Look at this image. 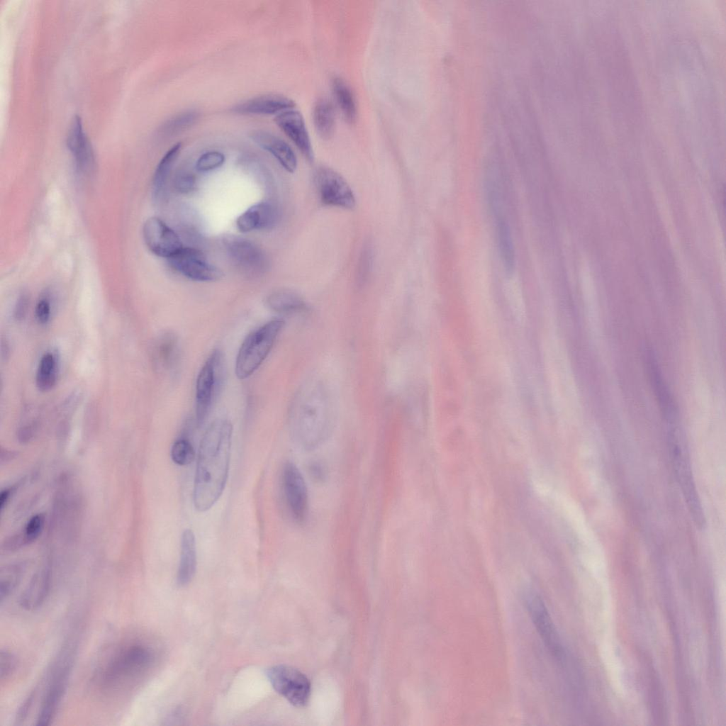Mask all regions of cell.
<instances>
[{
	"mask_svg": "<svg viewBox=\"0 0 726 726\" xmlns=\"http://www.w3.org/2000/svg\"><path fill=\"white\" fill-rule=\"evenodd\" d=\"M278 218V210L274 203L261 201L240 215L236 220V226L241 233L270 229L275 225Z\"/></svg>",
	"mask_w": 726,
	"mask_h": 726,
	"instance_id": "17",
	"label": "cell"
},
{
	"mask_svg": "<svg viewBox=\"0 0 726 726\" xmlns=\"http://www.w3.org/2000/svg\"><path fill=\"white\" fill-rule=\"evenodd\" d=\"M57 359L52 352L41 357L35 377L37 387L40 391H48L55 384L57 376Z\"/></svg>",
	"mask_w": 726,
	"mask_h": 726,
	"instance_id": "28",
	"label": "cell"
},
{
	"mask_svg": "<svg viewBox=\"0 0 726 726\" xmlns=\"http://www.w3.org/2000/svg\"><path fill=\"white\" fill-rule=\"evenodd\" d=\"M374 250L370 243L366 244L362 248L357 269V279L361 284L366 281L373 266Z\"/></svg>",
	"mask_w": 726,
	"mask_h": 726,
	"instance_id": "32",
	"label": "cell"
},
{
	"mask_svg": "<svg viewBox=\"0 0 726 726\" xmlns=\"http://www.w3.org/2000/svg\"><path fill=\"white\" fill-rule=\"evenodd\" d=\"M168 261L175 270L194 281H216L223 274L219 268L207 260L200 250L195 248L183 247Z\"/></svg>",
	"mask_w": 726,
	"mask_h": 726,
	"instance_id": "12",
	"label": "cell"
},
{
	"mask_svg": "<svg viewBox=\"0 0 726 726\" xmlns=\"http://www.w3.org/2000/svg\"><path fill=\"white\" fill-rule=\"evenodd\" d=\"M152 660V652L147 646L138 643L124 646L105 666L100 681L105 687H113L140 674L150 666Z\"/></svg>",
	"mask_w": 726,
	"mask_h": 726,
	"instance_id": "4",
	"label": "cell"
},
{
	"mask_svg": "<svg viewBox=\"0 0 726 726\" xmlns=\"http://www.w3.org/2000/svg\"><path fill=\"white\" fill-rule=\"evenodd\" d=\"M648 359L649 376L652 385L659 402L663 413L668 417L673 412V403L664 382L662 380L659 368L654 359L649 356Z\"/></svg>",
	"mask_w": 726,
	"mask_h": 726,
	"instance_id": "29",
	"label": "cell"
},
{
	"mask_svg": "<svg viewBox=\"0 0 726 726\" xmlns=\"http://www.w3.org/2000/svg\"><path fill=\"white\" fill-rule=\"evenodd\" d=\"M19 573L16 570H11L5 574H1L0 581V600L1 602L7 598L15 589L18 580Z\"/></svg>",
	"mask_w": 726,
	"mask_h": 726,
	"instance_id": "34",
	"label": "cell"
},
{
	"mask_svg": "<svg viewBox=\"0 0 726 726\" xmlns=\"http://www.w3.org/2000/svg\"><path fill=\"white\" fill-rule=\"evenodd\" d=\"M50 580L48 574L41 577H34L19 598V605L26 610H34L40 608L48 596Z\"/></svg>",
	"mask_w": 726,
	"mask_h": 726,
	"instance_id": "24",
	"label": "cell"
},
{
	"mask_svg": "<svg viewBox=\"0 0 726 726\" xmlns=\"http://www.w3.org/2000/svg\"><path fill=\"white\" fill-rule=\"evenodd\" d=\"M670 451L676 476L689 513L696 525L703 529L705 525V518L693 478L688 456L674 435L670 439Z\"/></svg>",
	"mask_w": 726,
	"mask_h": 726,
	"instance_id": "5",
	"label": "cell"
},
{
	"mask_svg": "<svg viewBox=\"0 0 726 726\" xmlns=\"http://www.w3.org/2000/svg\"><path fill=\"white\" fill-rule=\"evenodd\" d=\"M336 417L333 393L321 378L307 380L298 391L291 412L293 435L304 449H314L331 435Z\"/></svg>",
	"mask_w": 726,
	"mask_h": 726,
	"instance_id": "2",
	"label": "cell"
},
{
	"mask_svg": "<svg viewBox=\"0 0 726 726\" xmlns=\"http://www.w3.org/2000/svg\"><path fill=\"white\" fill-rule=\"evenodd\" d=\"M9 490H5V491L1 492V496H0V507H1V509L4 508V505L6 503V502H7V501L9 499Z\"/></svg>",
	"mask_w": 726,
	"mask_h": 726,
	"instance_id": "41",
	"label": "cell"
},
{
	"mask_svg": "<svg viewBox=\"0 0 726 726\" xmlns=\"http://www.w3.org/2000/svg\"><path fill=\"white\" fill-rule=\"evenodd\" d=\"M66 143L77 171L84 175L90 174L94 167V155L79 116H77L72 120Z\"/></svg>",
	"mask_w": 726,
	"mask_h": 726,
	"instance_id": "14",
	"label": "cell"
},
{
	"mask_svg": "<svg viewBox=\"0 0 726 726\" xmlns=\"http://www.w3.org/2000/svg\"><path fill=\"white\" fill-rule=\"evenodd\" d=\"M274 121L303 156L312 162L314 158L313 147L301 113L294 109L286 110L277 114Z\"/></svg>",
	"mask_w": 726,
	"mask_h": 726,
	"instance_id": "15",
	"label": "cell"
},
{
	"mask_svg": "<svg viewBox=\"0 0 726 726\" xmlns=\"http://www.w3.org/2000/svg\"><path fill=\"white\" fill-rule=\"evenodd\" d=\"M197 564L196 540L190 529L183 531L181 537L180 559L177 575L179 585H187L194 576Z\"/></svg>",
	"mask_w": 726,
	"mask_h": 726,
	"instance_id": "21",
	"label": "cell"
},
{
	"mask_svg": "<svg viewBox=\"0 0 726 726\" xmlns=\"http://www.w3.org/2000/svg\"><path fill=\"white\" fill-rule=\"evenodd\" d=\"M27 296L25 295H23L19 298L14 312L15 315L17 318H21L23 316L24 313H26V310L27 308Z\"/></svg>",
	"mask_w": 726,
	"mask_h": 726,
	"instance_id": "40",
	"label": "cell"
},
{
	"mask_svg": "<svg viewBox=\"0 0 726 726\" xmlns=\"http://www.w3.org/2000/svg\"><path fill=\"white\" fill-rule=\"evenodd\" d=\"M525 603L531 620L545 647L554 659L562 661L564 657L563 647L542 598L537 592L528 591L525 596Z\"/></svg>",
	"mask_w": 726,
	"mask_h": 726,
	"instance_id": "9",
	"label": "cell"
},
{
	"mask_svg": "<svg viewBox=\"0 0 726 726\" xmlns=\"http://www.w3.org/2000/svg\"><path fill=\"white\" fill-rule=\"evenodd\" d=\"M224 162L225 156L222 152L208 151L199 157L196 163V168L199 172H207L220 167Z\"/></svg>",
	"mask_w": 726,
	"mask_h": 726,
	"instance_id": "33",
	"label": "cell"
},
{
	"mask_svg": "<svg viewBox=\"0 0 726 726\" xmlns=\"http://www.w3.org/2000/svg\"><path fill=\"white\" fill-rule=\"evenodd\" d=\"M222 356L214 350L201 369L196 384V420L199 426L206 418L220 380Z\"/></svg>",
	"mask_w": 726,
	"mask_h": 726,
	"instance_id": "8",
	"label": "cell"
},
{
	"mask_svg": "<svg viewBox=\"0 0 726 726\" xmlns=\"http://www.w3.org/2000/svg\"><path fill=\"white\" fill-rule=\"evenodd\" d=\"M223 242L230 258L245 273L257 275L267 270V258L262 249L252 240L228 235L224 236Z\"/></svg>",
	"mask_w": 726,
	"mask_h": 726,
	"instance_id": "10",
	"label": "cell"
},
{
	"mask_svg": "<svg viewBox=\"0 0 726 726\" xmlns=\"http://www.w3.org/2000/svg\"><path fill=\"white\" fill-rule=\"evenodd\" d=\"M267 306L274 311L281 313H296L308 311V305L298 294L288 291H277L267 298Z\"/></svg>",
	"mask_w": 726,
	"mask_h": 726,
	"instance_id": "25",
	"label": "cell"
},
{
	"mask_svg": "<svg viewBox=\"0 0 726 726\" xmlns=\"http://www.w3.org/2000/svg\"><path fill=\"white\" fill-rule=\"evenodd\" d=\"M51 315V303L48 296L40 298L35 307V315L39 323H47Z\"/></svg>",
	"mask_w": 726,
	"mask_h": 726,
	"instance_id": "38",
	"label": "cell"
},
{
	"mask_svg": "<svg viewBox=\"0 0 726 726\" xmlns=\"http://www.w3.org/2000/svg\"><path fill=\"white\" fill-rule=\"evenodd\" d=\"M332 86L335 100L345 118L347 122L352 123L356 120L357 109L356 100L351 88L340 77H335L333 79Z\"/></svg>",
	"mask_w": 726,
	"mask_h": 726,
	"instance_id": "27",
	"label": "cell"
},
{
	"mask_svg": "<svg viewBox=\"0 0 726 726\" xmlns=\"http://www.w3.org/2000/svg\"><path fill=\"white\" fill-rule=\"evenodd\" d=\"M282 319H273L250 333L238 351L235 373L239 379L251 376L262 364L283 329Z\"/></svg>",
	"mask_w": 726,
	"mask_h": 726,
	"instance_id": "3",
	"label": "cell"
},
{
	"mask_svg": "<svg viewBox=\"0 0 726 726\" xmlns=\"http://www.w3.org/2000/svg\"><path fill=\"white\" fill-rule=\"evenodd\" d=\"M198 117L199 113L196 111L181 113L167 121L161 128V133L167 135L179 133L192 125Z\"/></svg>",
	"mask_w": 726,
	"mask_h": 726,
	"instance_id": "30",
	"label": "cell"
},
{
	"mask_svg": "<svg viewBox=\"0 0 726 726\" xmlns=\"http://www.w3.org/2000/svg\"><path fill=\"white\" fill-rule=\"evenodd\" d=\"M313 116L318 135L323 139H330L335 127V110L331 101L326 98L319 99L314 106Z\"/></svg>",
	"mask_w": 726,
	"mask_h": 726,
	"instance_id": "26",
	"label": "cell"
},
{
	"mask_svg": "<svg viewBox=\"0 0 726 726\" xmlns=\"http://www.w3.org/2000/svg\"><path fill=\"white\" fill-rule=\"evenodd\" d=\"M267 676L273 688L292 705L302 707L307 704L311 684L302 672L291 666L278 665L268 669Z\"/></svg>",
	"mask_w": 726,
	"mask_h": 726,
	"instance_id": "6",
	"label": "cell"
},
{
	"mask_svg": "<svg viewBox=\"0 0 726 726\" xmlns=\"http://www.w3.org/2000/svg\"><path fill=\"white\" fill-rule=\"evenodd\" d=\"M170 455L172 460L176 464L186 466L194 460L196 453L189 440L182 437L174 442Z\"/></svg>",
	"mask_w": 726,
	"mask_h": 726,
	"instance_id": "31",
	"label": "cell"
},
{
	"mask_svg": "<svg viewBox=\"0 0 726 726\" xmlns=\"http://www.w3.org/2000/svg\"><path fill=\"white\" fill-rule=\"evenodd\" d=\"M250 138L257 145L271 153L287 172L293 173L296 171V155L284 140L264 130H255Z\"/></svg>",
	"mask_w": 726,
	"mask_h": 726,
	"instance_id": "19",
	"label": "cell"
},
{
	"mask_svg": "<svg viewBox=\"0 0 726 726\" xmlns=\"http://www.w3.org/2000/svg\"><path fill=\"white\" fill-rule=\"evenodd\" d=\"M296 106L291 99L275 94L258 96L239 104L232 108L240 114L269 115L292 109Z\"/></svg>",
	"mask_w": 726,
	"mask_h": 726,
	"instance_id": "18",
	"label": "cell"
},
{
	"mask_svg": "<svg viewBox=\"0 0 726 726\" xmlns=\"http://www.w3.org/2000/svg\"><path fill=\"white\" fill-rule=\"evenodd\" d=\"M182 147V143L172 145L157 166L152 179V196L155 201H160L164 197L168 179Z\"/></svg>",
	"mask_w": 726,
	"mask_h": 726,
	"instance_id": "22",
	"label": "cell"
},
{
	"mask_svg": "<svg viewBox=\"0 0 726 726\" xmlns=\"http://www.w3.org/2000/svg\"><path fill=\"white\" fill-rule=\"evenodd\" d=\"M496 230L499 253L507 275H512L515 267V254L510 230L505 218L496 217Z\"/></svg>",
	"mask_w": 726,
	"mask_h": 726,
	"instance_id": "23",
	"label": "cell"
},
{
	"mask_svg": "<svg viewBox=\"0 0 726 726\" xmlns=\"http://www.w3.org/2000/svg\"><path fill=\"white\" fill-rule=\"evenodd\" d=\"M34 698L35 692L33 691L25 699V700L23 701V703H22V705H21L18 710L16 715L17 722H23L26 718L28 713H29V710L33 705Z\"/></svg>",
	"mask_w": 726,
	"mask_h": 726,
	"instance_id": "39",
	"label": "cell"
},
{
	"mask_svg": "<svg viewBox=\"0 0 726 726\" xmlns=\"http://www.w3.org/2000/svg\"><path fill=\"white\" fill-rule=\"evenodd\" d=\"M16 659L14 654L8 649H2L0 652V678H8L15 670Z\"/></svg>",
	"mask_w": 726,
	"mask_h": 726,
	"instance_id": "35",
	"label": "cell"
},
{
	"mask_svg": "<svg viewBox=\"0 0 726 726\" xmlns=\"http://www.w3.org/2000/svg\"><path fill=\"white\" fill-rule=\"evenodd\" d=\"M233 425L216 419L203 434L198 452L193 503L199 512L211 509L221 496L228 477Z\"/></svg>",
	"mask_w": 726,
	"mask_h": 726,
	"instance_id": "1",
	"label": "cell"
},
{
	"mask_svg": "<svg viewBox=\"0 0 726 726\" xmlns=\"http://www.w3.org/2000/svg\"><path fill=\"white\" fill-rule=\"evenodd\" d=\"M281 484L290 514L296 522H303L308 510V489L301 472L294 463L287 462L284 464Z\"/></svg>",
	"mask_w": 726,
	"mask_h": 726,
	"instance_id": "11",
	"label": "cell"
},
{
	"mask_svg": "<svg viewBox=\"0 0 726 726\" xmlns=\"http://www.w3.org/2000/svg\"><path fill=\"white\" fill-rule=\"evenodd\" d=\"M315 184L320 201L326 206L352 209L356 199L345 178L335 170L320 167L315 172Z\"/></svg>",
	"mask_w": 726,
	"mask_h": 726,
	"instance_id": "7",
	"label": "cell"
},
{
	"mask_svg": "<svg viewBox=\"0 0 726 726\" xmlns=\"http://www.w3.org/2000/svg\"><path fill=\"white\" fill-rule=\"evenodd\" d=\"M174 186L181 193H189L195 189V178L189 172H180L174 178Z\"/></svg>",
	"mask_w": 726,
	"mask_h": 726,
	"instance_id": "37",
	"label": "cell"
},
{
	"mask_svg": "<svg viewBox=\"0 0 726 726\" xmlns=\"http://www.w3.org/2000/svg\"><path fill=\"white\" fill-rule=\"evenodd\" d=\"M69 670L70 666L67 663L53 676L39 710L37 725H48L54 719L66 689Z\"/></svg>",
	"mask_w": 726,
	"mask_h": 726,
	"instance_id": "16",
	"label": "cell"
},
{
	"mask_svg": "<svg viewBox=\"0 0 726 726\" xmlns=\"http://www.w3.org/2000/svg\"><path fill=\"white\" fill-rule=\"evenodd\" d=\"M44 524V517L41 514L33 516L28 522L25 529L24 540L26 542H31L36 540L40 535Z\"/></svg>",
	"mask_w": 726,
	"mask_h": 726,
	"instance_id": "36",
	"label": "cell"
},
{
	"mask_svg": "<svg viewBox=\"0 0 726 726\" xmlns=\"http://www.w3.org/2000/svg\"><path fill=\"white\" fill-rule=\"evenodd\" d=\"M179 354L177 335L171 332L162 333L152 346L151 358L155 369L160 372L172 370L177 363Z\"/></svg>",
	"mask_w": 726,
	"mask_h": 726,
	"instance_id": "20",
	"label": "cell"
},
{
	"mask_svg": "<svg viewBox=\"0 0 726 726\" xmlns=\"http://www.w3.org/2000/svg\"><path fill=\"white\" fill-rule=\"evenodd\" d=\"M143 236L150 251L161 257L169 259L183 247L178 235L157 217L145 220Z\"/></svg>",
	"mask_w": 726,
	"mask_h": 726,
	"instance_id": "13",
	"label": "cell"
}]
</instances>
